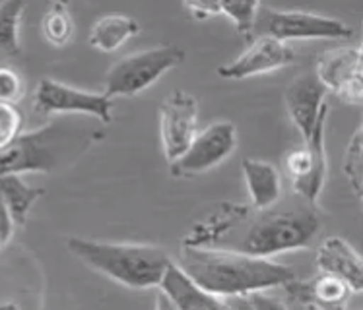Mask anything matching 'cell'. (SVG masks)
Listing matches in <instances>:
<instances>
[{
	"mask_svg": "<svg viewBox=\"0 0 363 310\" xmlns=\"http://www.w3.org/2000/svg\"><path fill=\"white\" fill-rule=\"evenodd\" d=\"M251 206L238 204V202H218L208 209L206 215L199 217L189 229L181 246L183 248H218L225 236L249 217Z\"/></svg>",
	"mask_w": 363,
	"mask_h": 310,
	"instance_id": "14",
	"label": "cell"
},
{
	"mask_svg": "<svg viewBox=\"0 0 363 310\" xmlns=\"http://www.w3.org/2000/svg\"><path fill=\"white\" fill-rule=\"evenodd\" d=\"M104 128L89 122L57 118L38 130L22 134L8 148L0 149V177L23 173H60L74 167L97 142Z\"/></svg>",
	"mask_w": 363,
	"mask_h": 310,
	"instance_id": "2",
	"label": "cell"
},
{
	"mask_svg": "<svg viewBox=\"0 0 363 310\" xmlns=\"http://www.w3.org/2000/svg\"><path fill=\"white\" fill-rule=\"evenodd\" d=\"M296 52L288 43L270 38L252 39L249 49L228 64L218 68V76L225 80H247L252 76L276 72L280 68L291 67Z\"/></svg>",
	"mask_w": 363,
	"mask_h": 310,
	"instance_id": "13",
	"label": "cell"
},
{
	"mask_svg": "<svg viewBox=\"0 0 363 310\" xmlns=\"http://www.w3.org/2000/svg\"><path fill=\"white\" fill-rule=\"evenodd\" d=\"M238 142V128L233 122H212L202 132H196L185 154L175 163H171V177L189 178L216 169L235 151Z\"/></svg>",
	"mask_w": 363,
	"mask_h": 310,
	"instance_id": "8",
	"label": "cell"
},
{
	"mask_svg": "<svg viewBox=\"0 0 363 310\" xmlns=\"http://www.w3.org/2000/svg\"><path fill=\"white\" fill-rule=\"evenodd\" d=\"M210 295L243 297L259 291L286 287L297 280L296 270L270 258H255L222 248H183L175 262Z\"/></svg>",
	"mask_w": 363,
	"mask_h": 310,
	"instance_id": "1",
	"label": "cell"
},
{
	"mask_svg": "<svg viewBox=\"0 0 363 310\" xmlns=\"http://www.w3.org/2000/svg\"><path fill=\"white\" fill-rule=\"evenodd\" d=\"M320 231V214L317 206L299 202L296 206H278L257 212L252 209L218 248L270 258L280 252L299 251L311 246Z\"/></svg>",
	"mask_w": 363,
	"mask_h": 310,
	"instance_id": "3",
	"label": "cell"
},
{
	"mask_svg": "<svg viewBox=\"0 0 363 310\" xmlns=\"http://www.w3.org/2000/svg\"><path fill=\"white\" fill-rule=\"evenodd\" d=\"M0 248H2V246H0Z\"/></svg>",
	"mask_w": 363,
	"mask_h": 310,
	"instance_id": "33",
	"label": "cell"
},
{
	"mask_svg": "<svg viewBox=\"0 0 363 310\" xmlns=\"http://www.w3.org/2000/svg\"><path fill=\"white\" fill-rule=\"evenodd\" d=\"M0 310H20V309H18V304L14 303H2L0 304Z\"/></svg>",
	"mask_w": 363,
	"mask_h": 310,
	"instance_id": "31",
	"label": "cell"
},
{
	"mask_svg": "<svg viewBox=\"0 0 363 310\" xmlns=\"http://www.w3.org/2000/svg\"><path fill=\"white\" fill-rule=\"evenodd\" d=\"M326 96L328 91L317 80L315 72H307L296 78L284 91V103L289 120L294 122L297 132L301 134L303 142L326 128V117H328Z\"/></svg>",
	"mask_w": 363,
	"mask_h": 310,
	"instance_id": "12",
	"label": "cell"
},
{
	"mask_svg": "<svg viewBox=\"0 0 363 310\" xmlns=\"http://www.w3.org/2000/svg\"><path fill=\"white\" fill-rule=\"evenodd\" d=\"M12 233H14V223H12L6 204L0 198V246H6L10 243Z\"/></svg>",
	"mask_w": 363,
	"mask_h": 310,
	"instance_id": "29",
	"label": "cell"
},
{
	"mask_svg": "<svg viewBox=\"0 0 363 310\" xmlns=\"http://www.w3.org/2000/svg\"><path fill=\"white\" fill-rule=\"evenodd\" d=\"M157 289L175 304L177 310H235L223 299L210 295L208 291L199 287L175 262L165 272Z\"/></svg>",
	"mask_w": 363,
	"mask_h": 310,
	"instance_id": "17",
	"label": "cell"
},
{
	"mask_svg": "<svg viewBox=\"0 0 363 310\" xmlns=\"http://www.w3.org/2000/svg\"><path fill=\"white\" fill-rule=\"evenodd\" d=\"M67 248L86 266L130 289L160 287L165 272L175 262L169 252L157 244L109 243L70 236Z\"/></svg>",
	"mask_w": 363,
	"mask_h": 310,
	"instance_id": "4",
	"label": "cell"
},
{
	"mask_svg": "<svg viewBox=\"0 0 363 310\" xmlns=\"http://www.w3.org/2000/svg\"><path fill=\"white\" fill-rule=\"evenodd\" d=\"M140 23L125 14H107L94 23L89 30L88 43L101 52H115L126 41L140 35Z\"/></svg>",
	"mask_w": 363,
	"mask_h": 310,
	"instance_id": "19",
	"label": "cell"
},
{
	"mask_svg": "<svg viewBox=\"0 0 363 310\" xmlns=\"http://www.w3.org/2000/svg\"><path fill=\"white\" fill-rule=\"evenodd\" d=\"M199 101L185 89H173L160 105V136L167 163H175L196 136Z\"/></svg>",
	"mask_w": 363,
	"mask_h": 310,
	"instance_id": "9",
	"label": "cell"
},
{
	"mask_svg": "<svg viewBox=\"0 0 363 310\" xmlns=\"http://www.w3.org/2000/svg\"><path fill=\"white\" fill-rule=\"evenodd\" d=\"M284 289L301 310H346V303L354 295L344 281L328 273H319L307 281L297 277Z\"/></svg>",
	"mask_w": 363,
	"mask_h": 310,
	"instance_id": "15",
	"label": "cell"
},
{
	"mask_svg": "<svg viewBox=\"0 0 363 310\" xmlns=\"http://www.w3.org/2000/svg\"><path fill=\"white\" fill-rule=\"evenodd\" d=\"M23 93H26V84L22 76L14 68L0 67V103L16 105L18 101H22Z\"/></svg>",
	"mask_w": 363,
	"mask_h": 310,
	"instance_id": "26",
	"label": "cell"
},
{
	"mask_svg": "<svg viewBox=\"0 0 363 310\" xmlns=\"http://www.w3.org/2000/svg\"><path fill=\"white\" fill-rule=\"evenodd\" d=\"M317 268L320 273H328L342 280L354 295H359L363 289V262L362 256L354 251L342 236H326L317 251Z\"/></svg>",
	"mask_w": 363,
	"mask_h": 310,
	"instance_id": "16",
	"label": "cell"
},
{
	"mask_svg": "<svg viewBox=\"0 0 363 310\" xmlns=\"http://www.w3.org/2000/svg\"><path fill=\"white\" fill-rule=\"evenodd\" d=\"M45 196V188L28 185L22 175H2L0 177V198L6 204L14 227L28 223L31 207Z\"/></svg>",
	"mask_w": 363,
	"mask_h": 310,
	"instance_id": "20",
	"label": "cell"
},
{
	"mask_svg": "<svg viewBox=\"0 0 363 310\" xmlns=\"http://www.w3.org/2000/svg\"><path fill=\"white\" fill-rule=\"evenodd\" d=\"M183 10L189 14V18L199 20V22H204V20H210V18H216V16H222L220 2H185Z\"/></svg>",
	"mask_w": 363,
	"mask_h": 310,
	"instance_id": "28",
	"label": "cell"
},
{
	"mask_svg": "<svg viewBox=\"0 0 363 310\" xmlns=\"http://www.w3.org/2000/svg\"><path fill=\"white\" fill-rule=\"evenodd\" d=\"M317 80L326 91L352 107L363 103V62L362 47H344L325 52L317 62Z\"/></svg>",
	"mask_w": 363,
	"mask_h": 310,
	"instance_id": "11",
	"label": "cell"
},
{
	"mask_svg": "<svg viewBox=\"0 0 363 310\" xmlns=\"http://www.w3.org/2000/svg\"><path fill=\"white\" fill-rule=\"evenodd\" d=\"M33 111L41 117L82 115L105 126L113 120V99L105 93L84 91L52 78H43L33 93Z\"/></svg>",
	"mask_w": 363,
	"mask_h": 310,
	"instance_id": "7",
	"label": "cell"
},
{
	"mask_svg": "<svg viewBox=\"0 0 363 310\" xmlns=\"http://www.w3.org/2000/svg\"><path fill=\"white\" fill-rule=\"evenodd\" d=\"M270 38L276 41L296 39H326V41H348L354 38V28L338 18L313 14L303 10H278L259 4L252 39Z\"/></svg>",
	"mask_w": 363,
	"mask_h": 310,
	"instance_id": "5",
	"label": "cell"
},
{
	"mask_svg": "<svg viewBox=\"0 0 363 310\" xmlns=\"http://www.w3.org/2000/svg\"><path fill=\"white\" fill-rule=\"evenodd\" d=\"M245 185L249 193V206L257 212L270 209L282 200V177L272 163L245 157L241 161Z\"/></svg>",
	"mask_w": 363,
	"mask_h": 310,
	"instance_id": "18",
	"label": "cell"
},
{
	"mask_svg": "<svg viewBox=\"0 0 363 310\" xmlns=\"http://www.w3.org/2000/svg\"><path fill=\"white\" fill-rule=\"evenodd\" d=\"M325 130L323 128L299 148L291 149L284 159L286 175L291 180L296 196L313 206H317L326 180Z\"/></svg>",
	"mask_w": 363,
	"mask_h": 310,
	"instance_id": "10",
	"label": "cell"
},
{
	"mask_svg": "<svg viewBox=\"0 0 363 310\" xmlns=\"http://www.w3.org/2000/svg\"><path fill=\"white\" fill-rule=\"evenodd\" d=\"M222 16H225L238 33L247 41H252V28L259 10V2H220Z\"/></svg>",
	"mask_w": 363,
	"mask_h": 310,
	"instance_id": "24",
	"label": "cell"
},
{
	"mask_svg": "<svg viewBox=\"0 0 363 310\" xmlns=\"http://www.w3.org/2000/svg\"><path fill=\"white\" fill-rule=\"evenodd\" d=\"M23 117L16 105L0 103V149L8 148L22 136Z\"/></svg>",
	"mask_w": 363,
	"mask_h": 310,
	"instance_id": "25",
	"label": "cell"
},
{
	"mask_svg": "<svg viewBox=\"0 0 363 310\" xmlns=\"http://www.w3.org/2000/svg\"><path fill=\"white\" fill-rule=\"evenodd\" d=\"M185 49L177 45H157L117 60L105 74L107 97H134L152 88L162 76L183 64Z\"/></svg>",
	"mask_w": 363,
	"mask_h": 310,
	"instance_id": "6",
	"label": "cell"
},
{
	"mask_svg": "<svg viewBox=\"0 0 363 310\" xmlns=\"http://www.w3.org/2000/svg\"><path fill=\"white\" fill-rule=\"evenodd\" d=\"M154 310H177V309H175V304L171 303L169 299H167V297L163 295L162 291H160L156 297V309Z\"/></svg>",
	"mask_w": 363,
	"mask_h": 310,
	"instance_id": "30",
	"label": "cell"
},
{
	"mask_svg": "<svg viewBox=\"0 0 363 310\" xmlns=\"http://www.w3.org/2000/svg\"><path fill=\"white\" fill-rule=\"evenodd\" d=\"M239 306H241V309H239V310H249V309H247V304H245L243 301H241V299H239Z\"/></svg>",
	"mask_w": 363,
	"mask_h": 310,
	"instance_id": "32",
	"label": "cell"
},
{
	"mask_svg": "<svg viewBox=\"0 0 363 310\" xmlns=\"http://www.w3.org/2000/svg\"><path fill=\"white\" fill-rule=\"evenodd\" d=\"M43 38L51 47H67L74 38V20L65 2H51L41 22Z\"/></svg>",
	"mask_w": 363,
	"mask_h": 310,
	"instance_id": "22",
	"label": "cell"
},
{
	"mask_svg": "<svg viewBox=\"0 0 363 310\" xmlns=\"http://www.w3.org/2000/svg\"><path fill=\"white\" fill-rule=\"evenodd\" d=\"M344 177L348 180L350 188L357 200H362L363 194V130L362 126L357 128L354 136L350 138L346 151H344V161H342Z\"/></svg>",
	"mask_w": 363,
	"mask_h": 310,
	"instance_id": "23",
	"label": "cell"
},
{
	"mask_svg": "<svg viewBox=\"0 0 363 310\" xmlns=\"http://www.w3.org/2000/svg\"><path fill=\"white\" fill-rule=\"evenodd\" d=\"M23 10H26V2L20 0L0 2V54L20 57L22 52L20 23H22Z\"/></svg>",
	"mask_w": 363,
	"mask_h": 310,
	"instance_id": "21",
	"label": "cell"
},
{
	"mask_svg": "<svg viewBox=\"0 0 363 310\" xmlns=\"http://www.w3.org/2000/svg\"><path fill=\"white\" fill-rule=\"evenodd\" d=\"M241 301L247 304V309L249 310H289L284 301H280V299H276V297L272 295H268L267 291L251 293V295L243 297Z\"/></svg>",
	"mask_w": 363,
	"mask_h": 310,
	"instance_id": "27",
	"label": "cell"
}]
</instances>
